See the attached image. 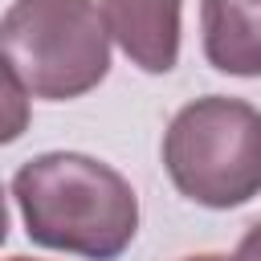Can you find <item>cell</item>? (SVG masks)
<instances>
[{
	"label": "cell",
	"mask_w": 261,
	"mask_h": 261,
	"mask_svg": "<svg viewBox=\"0 0 261 261\" xmlns=\"http://www.w3.org/2000/svg\"><path fill=\"white\" fill-rule=\"evenodd\" d=\"M12 204L41 249L118 261L139 232V196L122 171L82 151H45L12 171Z\"/></svg>",
	"instance_id": "cell-1"
},
{
	"label": "cell",
	"mask_w": 261,
	"mask_h": 261,
	"mask_svg": "<svg viewBox=\"0 0 261 261\" xmlns=\"http://www.w3.org/2000/svg\"><path fill=\"white\" fill-rule=\"evenodd\" d=\"M163 167L179 196L228 212L261 196V110L245 98L204 94L163 130Z\"/></svg>",
	"instance_id": "cell-2"
},
{
	"label": "cell",
	"mask_w": 261,
	"mask_h": 261,
	"mask_svg": "<svg viewBox=\"0 0 261 261\" xmlns=\"http://www.w3.org/2000/svg\"><path fill=\"white\" fill-rule=\"evenodd\" d=\"M0 53L33 98L73 102L110 73V29L94 0H12Z\"/></svg>",
	"instance_id": "cell-3"
},
{
	"label": "cell",
	"mask_w": 261,
	"mask_h": 261,
	"mask_svg": "<svg viewBox=\"0 0 261 261\" xmlns=\"http://www.w3.org/2000/svg\"><path fill=\"white\" fill-rule=\"evenodd\" d=\"M110 41L143 73H171L179 61L184 0H98Z\"/></svg>",
	"instance_id": "cell-4"
},
{
	"label": "cell",
	"mask_w": 261,
	"mask_h": 261,
	"mask_svg": "<svg viewBox=\"0 0 261 261\" xmlns=\"http://www.w3.org/2000/svg\"><path fill=\"white\" fill-rule=\"evenodd\" d=\"M204 57L228 77H261V0H200Z\"/></svg>",
	"instance_id": "cell-5"
},
{
	"label": "cell",
	"mask_w": 261,
	"mask_h": 261,
	"mask_svg": "<svg viewBox=\"0 0 261 261\" xmlns=\"http://www.w3.org/2000/svg\"><path fill=\"white\" fill-rule=\"evenodd\" d=\"M237 257H241V261H261V220L249 224V232H245L241 245H237Z\"/></svg>",
	"instance_id": "cell-6"
},
{
	"label": "cell",
	"mask_w": 261,
	"mask_h": 261,
	"mask_svg": "<svg viewBox=\"0 0 261 261\" xmlns=\"http://www.w3.org/2000/svg\"><path fill=\"white\" fill-rule=\"evenodd\" d=\"M179 261H241L237 253L232 257H224V253H192V257H179Z\"/></svg>",
	"instance_id": "cell-7"
},
{
	"label": "cell",
	"mask_w": 261,
	"mask_h": 261,
	"mask_svg": "<svg viewBox=\"0 0 261 261\" xmlns=\"http://www.w3.org/2000/svg\"><path fill=\"white\" fill-rule=\"evenodd\" d=\"M8 261H33V257H8Z\"/></svg>",
	"instance_id": "cell-8"
}]
</instances>
